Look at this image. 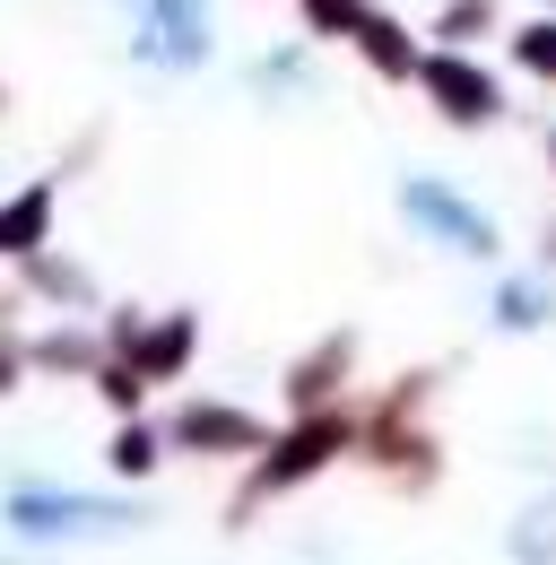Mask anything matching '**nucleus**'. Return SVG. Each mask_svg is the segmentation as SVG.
I'll return each mask as SVG.
<instances>
[{
	"instance_id": "1",
	"label": "nucleus",
	"mask_w": 556,
	"mask_h": 565,
	"mask_svg": "<svg viewBox=\"0 0 556 565\" xmlns=\"http://www.w3.org/2000/svg\"><path fill=\"white\" fill-rule=\"evenodd\" d=\"M417 87L443 105V122H495L504 114V87L461 53H417Z\"/></svg>"
},
{
	"instance_id": "3",
	"label": "nucleus",
	"mask_w": 556,
	"mask_h": 565,
	"mask_svg": "<svg viewBox=\"0 0 556 565\" xmlns=\"http://www.w3.org/2000/svg\"><path fill=\"white\" fill-rule=\"evenodd\" d=\"M331 452H348V418H304V426H296V435H287V444L270 452V461L253 470V495L304 488V479H313V470H322Z\"/></svg>"
},
{
	"instance_id": "10",
	"label": "nucleus",
	"mask_w": 556,
	"mask_h": 565,
	"mask_svg": "<svg viewBox=\"0 0 556 565\" xmlns=\"http://www.w3.org/2000/svg\"><path fill=\"white\" fill-rule=\"evenodd\" d=\"M513 62H522V71H539V78H556V18H539V26H522V35H513Z\"/></svg>"
},
{
	"instance_id": "13",
	"label": "nucleus",
	"mask_w": 556,
	"mask_h": 565,
	"mask_svg": "<svg viewBox=\"0 0 556 565\" xmlns=\"http://www.w3.org/2000/svg\"><path fill=\"white\" fill-rule=\"evenodd\" d=\"M304 18H313V35H356L365 26V0H304Z\"/></svg>"
},
{
	"instance_id": "4",
	"label": "nucleus",
	"mask_w": 556,
	"mask_h": 565,
	"mask_svg": "<svg viewBox=\"0 0 556 565\" xmlns=\"http://www.w3.org/2000/svg\"><path fill=\"white\" fill-rule=\"evenodd\" d=\"M192 349H201V322H192V313H157V322H139V340L122 356H131L148 383H174V374L192 365Z\"/></svg>"
},
{
	"instance_id": "11",
	"label": "nucleus",
	"mask_w": 556,
	"mask_h": 565,
	"mask_svg": "<svg viewBox=\"0 0 556 565\" xmlns=\"http://www.w3.org/2000/svg\"><path fill=\"white\" fill-rule=\"evenodd\" d=\"M487 26H495V0H452L435 35H443V44H470V35H487Z\"/></svg>"
},
{
	"instance_id": "5",
	"label": "nucleus",
	"mask_w": 556,
	"mask_h": 565,
	"mask_svg": "<svg viewBox=\"0 0 556 565\" xmlns=\"http://www.w3.org/2000/svg\"><path fill=\"white\" fill-rule=\"evenodd\" d=\"M53 183H26L0 201V262H26V253H53Z\"/></svg>"
},
{
	"instance_id": "2",
	"label": "nucleus",
	"mask_w": 556,
	"mask_h": 565,
	"mask_svg": "<svg viewBox=\"0 0 556 565\" xmlns=\"http://www.w3.org/2000/svg\"><path fill=\"white\" fill-rule=\"evenodd\" d=\"M165 435H174L183 452H201V461H244V452H261V418H253V409H226V401H183Z\"/></svg>"
},
{
	"instance_id": "9",
	"label": "nucleus",
	"mask_w": 556,
	"mask_h": 565,
	"mask_svg": "<svg viewBox=\"0 0 556 565\" xmlns=\"http://www.w3.org/2000/svg\"><path fill=\"white\" fill-rule=\"evenodd\" d=\"M96 392H105V409H122V418H139V401H148V374H139L131 356H96Z\"/></svg>"
},
{
	"instance_id": "7",
	"label": "nucleus",
	"mask_w": 556,
	"mask_h": 565,
	"mask_svg": "<svg viewBox=\"0 0 556 565\" xmlns=\"http://www.w3.org/2000/svg\"><path fill=\"white\" fill-rule=\"evenodd\" d=\"M157 461H165V435L148 418H122L114 426V452H105V470L114 479H157Z\"/></svg>"
},
{
	"instance_id": "8",
	"label": "nucleus",
	"mask_w": 556,
	"mask_h": 565,
	"mask_svg": "<svg viewBox=\"0 0 556 565\" xmlns=\"http://www.w3.org/2000/svg\"><path fill=\"white\" fill-rule=\"evenodd\" d=\"M96 356H105L96 331H44V340H26V365H44V374H96Z\"/></svg>"
},
{
	"instance_id": "14",
	"label": "nucleus",
	"mask_w": 556,
	"mask_h": 565,
	"mask_svg": "<svg viewBox=\"0 0 556 565\" xmlns=\"http://www.w3.org/2000/svg\"><path fill=\"white\" fill-rule=\"evenodd\" d=\"M26 279L44 287V296H62V305H70V296H87V270H62V262H44V253H26Z\"/></svg>"
},
{
	"instance_id": "6",
	"label": "nucleus",
	"mask_w": 556,
	"mask_h": 565,
	"mask_svg": "<svg viewBox=\"0 0 556 565\" xmlns=\"http://www.w3.org/2000/svg\"><path fill=\"white\" fill-rule=\"evenodd\" d=\"M356 53H365V62H374L383 78H417V44H409V26L374 18V9H365V26H356Z\"/></svg>"
},
{
	"instance_id": "12",
	"label": "nucleus",
	"mask_w": 556,
	"mask_h": 565,
	"mask_svg": "<svg viewBox=\"0 0 556 565\" xmlns=\"http://www.w3.org/2000/svg\"><path fill=\"white\" fill-rule=\"evenodd\" d=\"M9 313H18V305H0V401L26 383V340H18V322H9Z\"/></svg>"
}]
</instances>
